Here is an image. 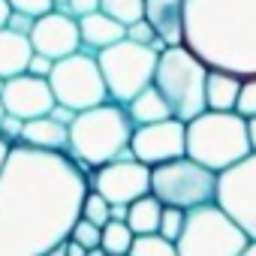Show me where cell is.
<instances>
[{
    "label": "cell",
    "instance_id": "obj_1",
    "mask_svg": "<svg viewBox=\"0 0 256 256\" xmlns=\"http://www.w3.org/2000/svg\"><path fill=\"white\" fill-rule=\"evenodd\" d=\"M88 190L70 154L12 145L0 169V256H46L66 241Z\"/></svg>",
    "mask_w": 256,
    "mask_h": 256
},
{
    "label": "cell",
    "instance_id": "obj_2",
    "mask_svg": "<svg viewBox=\"0 0 256 256\" xmlns=\"http://www.w3.org/2000/svg\"><path fill=\"white\" fill-rule=\"evenodd\" d=\"M184 46L208 70L256 76V0H184Z\"/></svg>",
    "mask_w": 256,
    "mask_h": 256
},
{
    "label": "cell",
    "instance_id": "obj_3",
    "mask_svg": "<svg viewBox=\"0 0 256 256\" xmlns=\"http://www.w3.org/2000/svg\"><path fill=\"white\" fill-rule=\"evenodd\" d=\"M133 130H136V124L130 120L124 106L102 102L96 108L78 112L70 120L66 154L84 169H100L106 163L130 157Z\"/></svg>",
    "mask_w": 256,
    "mask_h": 256
},
{
    "label": "cell",
    "instance_id": "obj_4",
    "mask_svg": "<svg viewBox=\"0 0 256 256\" xmlns=\"http://www.w3.org/2000/svg\"><path fill=\"white\" fill-rule=\"evenodd\" d=\"M184 136L187 157L217 175L253 154L247 120L238 112H202L184 126Z\"/></svg>",
    "mask_w": 256,
    "mask_h": 256
},
{
    "label": "cell",
    "instance_id": "obj_5",
    "mask_svg": "<svg viewBox=\"0 0 256 256\" xmlns=\"http://www.w3.org/2000/svg\"><path fill=\"white\" fill-rule=\"evenodd\" d=\"M205 82H208V66L187 46H172V48L160 52L157 72H154V88L166 100L172 118L190 124L193 118L208 112Z\"/></svg>",
    "mask_w": 256,
    "mask_h": 256
},
{
    "label": "cell",
    "instance_id": "obj_6",
    "mask_svg": "<svg viewBox=\"0 0 256 256\" xmlns=\"http://www.w3.org/2000/svg\"><path fill=\"white\" fill-rule=\"evenodd\" d=\"M157 60L160 52L130 42V40H120L108 48H102L96 54L102 82L108 88V100L118 106H130L145 88L154 84V72H157Z\"/></svg>",
    "mask_w": 256,
    "mask_h": 256
},
{
    "label": "cell",
    "instance_id": "obj_7",
    "mask_svg": "<svg viewBox=\"0 0 256 256\" xmlns=\"http://www.w3.org/2000/svg\"><path fill=\"white\" fill-rule=\"evenodd\" d=\"M250 244L253 241L214 202L187 211L184 232L175 241L178 256H244Z\"/></svg>",
    "mask_w": 256,
    "mask_h": 256
},
{
    "label": "cell",
    "instance_id": "obj_8",
    "mask_svg": "<svg viewBox=\"0 0 256 256\" xmlns=\"http://www.w3.org/2000/svg\"><path fill=\"white\" fill-rule=\"evenodd\" d=\"M151 193L169 208L193 211V208L214 202L217 172L199 166L190 157H181V160H172V163L151 169Z\"/></svg>",
    "mask_w": 256,
    "mask_h": 256
},
{
    "label": "cell",
    "instance_id": "obj_9",
    "mask_svg": "<svg viewBox=\"0 0 256 256\" xmlns=\"http://www.w3.org/2000/svg\"><path fill=\"white\" fill-rule=\"evenodd\" d=\"M48 84H52L54 102L72 114L96 108L102 102H112L108 88H106L102 72H100V64L88 52H78V54L58 60L52 76H48Z\"/></svg>",
    "mask_w": 256,
    "mask_h": 256
},
{
    "label": "cell",
    "instance_id": "obj_10",
    "mask_svg": "<svg viewBox=\"0 0 256 256\" xmlns=\"http://www.w3.org/2000/svg\"><path fill=\"white\" fill-rule=\"evenodd\" d=\"M214 205L256 244V154L217 175Z\"/></svg>",
    "mask_w": 256,
    "mask_h": 256
},
{
    "label": "cell",
    "instance_id": "obj_11",
    "mask_svg": "<svg viewBox=\"0 0 256 256\" xmlns=\"http://www.w3.org/2000/svg\"><path fill=\"white\" fill-rule=\"evenodd\" d=\"M184 120L169 118L160 124H145L133 130L130 139V157L145 163L148 169H157L163 163L187 157V136H184Z\"/></svg>",
    "mask_w": 256,
    "mask_h": 256
},
{
    "label": "cell",
    "instance_id": "obj_12",
    "mask_svg": "<svg viewBox=\"0 0 256 256\" xmlns=\"http://www.w3.org/2000/svg\"><path fill=\"white\" fill-rule=\"evenodd\" d=\"M90 190H96L108 205H133L151 193V169L133 157H124L94 169Z\"/></svg>",
    "mask_w": 256,
    "mask_h": 256
},
{
    "label": "cell",
    "instance_id": "obj_13",
    "mask_svg": "<svg viewBox=\"0 0 256 256\" xmlns=\"http://www.w3.org/2000/svg\"><path fill=\"white\" fill-rule=\"evenodd\" d=\"M30 46L36 54L48 58V60H64L70 54L82 52V34H78V22L60 10L42 16L34 22L30 28Z\"/></svg>",
    "mask_w": 256,
    "mask_h": 256
},
{
    "label": "cell",
    "instance_id": "obj_14",
    "mask_svg": "<svg viewBox=\"0 0 256 256\" xmlns=\"http://www.w3.org/2000/svg\"><path fill=\"white\" fill-rule=\"evenodd\" d=\"M0 100H4L6 114H12V118H18V120L46 118V114H52V108L58 106L48 78H36V76H28V72L10 78V82L4 84Z\"/></svg>",
    "mask_w": 256,
    "mask_h": 256
},
{
    "label": "cell",
    "instance_id": "obj_15",
    "mask_svg": "<svg viewBox=\"0 0 256 256\" xmlns=\"http://www.w3.org/2000/svg\"><path fill=\"white\" fill-rule=\"evenodd\" d=\"M145 22L166 48L184 46V0H145Z\"/></svg>",
    "mask_w": 256,
    "mask_h": 256
},
{
    "label": "cell",
    "instance_id": "obj_16",
    "mask_svg": "<svg viewBox=\"0 0 256 256\" xmlns=\"http://www.w3.org/2000/svg\"><path fill=\"white\" fill-rule=\"evenodd\" d=\"M28 148L36 151H54V154H66L70 145V126L52 114L36 118V120H24V130H22V142Z\"/></svg>",
    "mask_w": 256,
    "mask_h": 256
},
{
    "label": "cell",
    "instance_id": "obj_17",
    "mask_svg": "<svg viewBox=\"0 0 256 256\" xmlns=\"http://www.w3.org/2000/svg\"><path fill=\"white\" fill-rule=\"evenodd\" d=\"M30 58H34L30 36L18 34V30H12V28H4V30H0V78L10 82V78H16V76H24Z\"/></svg>",
    "mask_w": 256,
    "mask_h": 256
},
{
    "label": "cell",
    "instance_id": "obj_18",
    "mask_svg": "<svg viewBox=\"0 0 256 256\" xmlns=\"http://www.w3.org/2000/svg\"><path fill=\"white\" fill-rule=\"evenodd\" d=\"M78 34H82V48L88 52H102L120 40H126V28L118 24L114 18H108L106 12H90L84 18H78Z\"/></svg>",
    "mask_w": 256,
    "mask_h": 256
},
{
    "label": "cell",
    "instance_id": "obj_19",
    "mask_svg": "<svg viewBox=\"0 0 256 256\" xmlns=\"http://www.w3.org/2000/svg\"><path fill=\"white\" fill-rule=\"evenodd\" d=\"M241 76L226 72V70H208L205 82V102L208 112H235L238 94H241Z\"/></svg>",
    "mask_w": 256,
    "mask_h": 256
},
{
    "label": "cell",
    "instance_id": "obj_20",
    "mask_svg": "<svg viewBox=\"0 0 256 256\" xmlns=\"http://www.w3.org/2000/svg\"><path fill=\"white\" fill-rule=\"evenodd\" d=\"M160 214H163V202L148 193L142 199H136L130 208H126V226H130V232L139 238V235H157L160 229Z\"/></svg>",
    "mask_w": 256,
    "mask_h": 256
},
{
    "label": "cell",
    "instance_id": "obj_21",
    "mask_svg": "<svg viewBox=\"0 0 256 256\" xmlns=\"http://www.w3.org/2000/svg\"><path fill=\"white\" fill-rule=\"evenodd\" d=\"M126 114H130V120L136 124V126H145V124H160V120H169L172 118V112H169V106H166V100L160 96V90L151 84V88H145L130 106H126Z\"/></svg>",
    "mask_w": 256,
    "mask_h": 256
},
{
    "label": "cell",
    "instance_id": "obj_22",
    "mask_svg": "<svg viewBox=\"0 0 256 256\" xmlns=\"http://www.w3.org/2000/svg\"><path fill=\"white\" fill-rule=\"evenodd\" d=\"M133 241H136V235L130 232V226L120 223V220H108L102 226L100 250L106 256H126V253H130V247H133Z\"/></svg>",
    "mask_w": 256,
    "mask_h": 256
},
{
    "label": "cell",
    "instance_id": "obj_23",
    "mask_svg": "<svg viewBox=\"0 0 256 256\" xmlns=\"http://www.w3.org/2000/svg\"><path fill=\"white\" fill-rule=\"evenodd\" d=\"M100 12H106L124 28H130L145 18V0H100Z\"/></svg>",
    "mask_w": 256,
    "mask_h": 256
},
{
    "label": "cell",
    "instance_id": "obj_24",
    "mask_svg": "<svg viewBox=\"0 0 256 256\" xmlns=\"http://www.w3.org/2000/svg\"><path fill=\"white\" fill-rule=\"evenodd\" d=\"M126 256H178V247L160 235H139Z\"/></svg>",
    "mask_w": 256,
    "mask_h": 256
},
{
    "label": "cell",
    "instance_id": "obj_25",
    "mask_svg": "<svg viewBox=\"0 0 256 256\" xmlns=\"http://www.w3.org/2000/svg\"><path fill=\"white\" fill-rule=\"evenodd\" d=\"M82 217L88 220V223H94V226H106L108 220H112V205L96 193V190H88V196H84V202H82Z\"/></svg>",
    "mask_w": 256,
    "mask_h": 256
},
{
    "label": "cell",
    "instance_id": "obj_26",
    "mask_svg": "<svg viewBox=\"0 0 256 256\" xmlns=\"http://www.w3.org/2000/svg\"><path fill=\"white\" fill-rule=\"evenodd\" d=\"M184 223H187V211L163 205V214H160V229H157V235L175 244V241L181 238V232H184Z\"/></svg>",
    "mask_w": 256,
    "mask_h": 256
},
{
    "label": "cell",
    "instance_id": "obj_27",
    "mask_svg": "<svg viewBox=\"0 0 256 256\" xmlns=\"http://www.w3.org/2000/svg\"><path fill=\"white\" fill-rule=\"evenodd\" d=\"M70 238H72L76 244H82L84 250H100L102 229H100V226H94V223H88L84 217H78V220H76V226H72V232H70Z\"/></svg>",
    "mask_w": 256,
    "mask_h": 256
},
{
    "label": "cell",
    "instance_id": "obj_28",
    "mask_svg": "<svg viewBox=\"0 0 256 256\" xmlns=\"http://www.w3.org/2000/svg\"><path fill=\"white\" fill-rule=\"evenodd\" d=\"M10 10L16 16H28L36 22L48 12H54V0H10Z\"/></svg>",
    "mask_w": 256,
    "mask_h": 256
},
{
    "label": "cell",
    "instance_id": "obj_29",
    "mask_svg": "<svg viewBox=\"0 0 256 256\" xmlns=\"http://www.w3.org/2000/svg\"><path fill=\"white\" fill-rule=\"evenodd\" d=\"M235 112H238L244 120L256 118V76H250V78H244V82H241V94H238Z\"/></svg>",
    "mask_w": 256,
    "mask_h": 256
},
{
    "label": "cell",
    "instance_id": "obj_30",
    "mask_svg": "<svg viewBox=\"0 0 256 256\" xmlns=\"http://www.w3.org/2000/svg\"><path fill=\"white\" fill-rule=\"evenodd\" d=\"M126 40H130V42H139V46H148V48H157V52H163V48H166V46L160 42V36L154 34V28H151L145 18L126 28Z\"/></svg>",
    "mask_w": 256,
    "mask_h": 256
},
{
    "label": "cell",
    "instance_id": "obj_31",
    "mask_svg": "<svg viewBox=\"0 0 256 256\" xmlns=\"http://www.w3.org/2000/svg\"><path fill=\"white\" fill-rule=\"evenodd\" d=\"M22 130H24V120L6 114L4 120H0V139H4L6 145H18L22 142Z\"/></svg>",
    "mask_w": 256,
    "mask_h": 256
},
{
    "label": "cell",
    "instance_id": "obj_32",
    "mask_svg": "<svg viewBox=\"0 0 256 256\" xmlns=\"http://www.w3.org/2000/svg\"><path fill=\"white\" fill-rule=\"evenodd\" d=\"M64 12H66V16H72V18L78 22V18L90 16V12H100V0H70Z\"/></svg>",
    "mask_w": 256,
    "mask_h": 256
},
{
    "label": "cell",
    "instance_id": "obj_33",
    "mask_svg": "<svg viewBox=\"0 0 256 256\" xmlns=\"http://www.w3.org/2000/svg\"><path fill=\"white\" fill-rule=\"evenodd\" d=\"M52 70H54V60H48V58H42V54H36V52H34V58H30V64H28V76L48 78V76H52Z\"/></svg>",
    "mask_w": 256,
    "mask_h": 256
},
{
    "label": "cell",
    "instance_id": "obj_34",
    "mask_svg": "<svg viewBox=\"0 0 256 256\" xmlns=\"http://www.w3.org/2000/svg\"><path fill=\"white\" fill-rule=\"evenodd\" d=\"M10 18H12L10 0H0V30H4V28H10Z\"/></svg>",
    "mask_w": 256,
    "mask_h": 256
},
{
    "label": "cell",
    "instance_id": "obj_35",
    "mask_svg": "<svg viewBox=\"0 0 256 256\" xmlns=\"http://www.w3.org/2000/svg\"><path fill=\"white\" fill-rule=\"evenodd\" d=\"M66 256H88V250L82 244H76L72 238H66Z\"/></svg>",
    "mask_w": 256,
    "mask_h": 256
},
{
    "label": "cell",
    "instance_id": "obj_36",
    "mask_svg": "<svg viewBox=\"0 0 256 256\" xmlns=\"http://www.w3.org/2000/svg\"><path fill=\"white\" fill-rule=\"evenodd\" d=\"M247 136H250V151L256 154V118L247 120Z\"/></svg>",
    "mask_w": 256,
    "mask_h": 256
},
{
    "label": "cell",
    "instance_id": "obj_37",
    "mask_svg": "<svg viewBox=\"0 0 256 256\" xmlns=\"http://www.w3.org/2000/svg\"><path fill=\"white\" fill-rule=\"evenodd\" d=\"M126 208H130V205H112V220L126 223Z\"/></svg>",
    "mask_w": 256,
    "mask_h": 256
},
{
    "label": "cell",
    "instance_id": "obj_38",
    "mask_svg": "<svg viewBox=\"0 0 256 256\" xmlns=\"http://www.w3.org/2000/svg\"><path fill=\"white\" fill-rule=\"evenodd\" d=\"M10 148H12V145H6L4 139H0V169H4V163H6V157H10Z\"/></svg>",
    "mask_w": 256,
    "mask_h": 256
},
{
    "label": "cell",
    "instance_id": "obj_39",
    "mask_svg": "<svg viewBox=\"0 0 256 256\" xmlns=\"http://www.w3.org/2000/svg\"><path fill=\"white\" fill-rule=\"evenodd\" d=\"M46 256H66V241H60L58 247H52V250H48Z\"/></svg>",
    "mask_w": 256,
    "mask_h": 256
},
{
    "label": "cell",
    "instance_id": "obj_40",
    "mask_svg": "<svg viewBox=\"0 0 256 256\" xmlns=\"http://www.w3.org/2000/svg\"><path fill=\"white\" fill-rule=\"evenodd\" d=\"M66 4H70V0H54V10H60V12H64V10H66Z\"/></svg>",
    "mask_w": 256,
    "mask_h": 256
},
{
    "label": "cell",
    "instance_id": "obj_41",
    "mask_svg": "<svg viewBox=\"0 0 256 256\" xmlns=\"http://www.w3.org/2000/svg\"><path fill=\"white\" fill-rule=\"evenodd\" d=\"M244 256H256V244H250V247H247V253H244Z\"/></svg>",
    "mask_w": 256,
    "mask_h": 256
},
{
    "label": "cell",
    "instance_id": "obj_42",
    "mask_svg": "<svg viewBox=\"0 0 256 256\" xmlns=\"http://www.w3.org/2000/svg\"><path fill=\"white\" fill-rule=\"evenodd\" d=\"M6 118V108H4V100H0V120H4Z\"/></svg>",
    "mask_w": 256,
    "mask_h": 256
},
{
    "label": "cell",
    "instance_id": "obj_43",
    "mask_svg": "<svg viewBox=\"0 0 256 256\" xmlns=\"http://www.w3.org/2000/svg\"><path fill=\"white\" fill-rule=\"evenodd\" d=\"M88 256H106L102 250H88Z\"/></svg>",
    "mask_w": 256,
    "mask_h": 256
},
{
    "label": "cell",
    "instance_id": "obj_44",
    "mask_svg": "<svg viewBox=\"0 0 256 256\" xmlns=\"http://www.w3.org/2000/svg\"><path fill=\"white\" fill-rule=\"evenodd\" d=\"M4 84H6V82H4V78H0V94H4Z\"/></svg>",
    "mask_w": 256,
    "mask_h": 256
}]
</instances>
